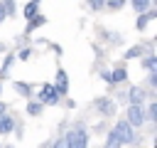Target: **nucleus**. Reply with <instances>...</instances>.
<instances>
[{
	"mask_svg": "<svg viewBox=\"0 0 157 148\" xmlns=\"http://www.w3.org/2000/svg\"><path fill=\"white\" fill-rule=\"evenodd\" d=\"M0 113H5V104L2 101H0Z\"/></svg>",
	"mask_w": 157,
	"mask_h": 148,
	"instance_id": "24",
	"label": "nucleus"
},
{
	"mask_svg": "<svg viewBox=\"0 0 157 148\" xmlns=\"http://www.w3.org/2000/svg\"><path fill=\"white\" fill-rule=\"evenodd\" d=\"M155 116H157V104H150L147 106V121H155Z\"/></svg>",
	"mask_w": 157,
	"mask_h": 148,
	"instance_id": "16",
	"label": "nucleus"
},
{
	"mask_svg": "<svg viewBox=\"0 0 157 148\" xmlns=\"http://www.w3.org/2000/svg\"><path fill=\"white\" fill-rule=\"evenodd\" d=\"M155 15H157L155 10H150V12H145V15H140V20H137V30H145V27H147V22H150V20H152Z\"/></svg>",
	"mask_w": 157,
	"mask_h": 148,
	"instance_id": "9",
	"label": "nucleus"
},
{
	"mask_svg": "<svg viewBox=\"0 0 157 148\" xmlns=\"http://www.w3.org/2000/svg\"><path fill=\"white\" fill-rule=\"evenodd\" d=\"M12 126H15V121H12L10 116L0 113V133H10V131H12Z\"/></svg>",
	"mask_w": 157,
	"mask_h": 148,
	"instance_id": "7",
	"label": "nucleus"
},
{
	"mask_svg": "<svg viewBox=\"0 0 157 148\" xmlns=\"http://www.w3.org/2000/svg\"><path fill=\"white\" fill-rule=\"evenodd\" d=\"M54 89L59 91V94H66V89H69V79H66V72H56V84H54Z\"/></svg>",
	"mask_w": 157,
	"mask_h": 148,
	"instance_id": "5",
	"label": "nucleus"
},
{
	"mask_svg": "<svg viewBox=\"0 0 157 148\" xmlns=\"http://www.w3.org/2000/svg\"><path fill=\"white\" fill-rule=\"evenodd\" d=\"M39 109H42L39 104H29V106H27V111H29L32 116H37V113H39Z\"/></svg>",
	"mask_w": 157,
	"mask_h": 148,
	"instance_id": "20",
	"label": "nucleus"
},
{
	"mask_svg": "<svg viewBox=\"0 0 157 148\" xmlns=\"http://www.w3.org/2000/svg\"><path fill=\"white\" fill-rule=\"evenodd\" d=\"M96 106H98V111H101V113H105V116H110V113H113V101H110V99H105V96H101V99L96 101Z\"/></svg>",
	"mask_w": 157,
	"mask_h": 148,
	"instance_id": "6",
	"label": "nucleus"
},
{
	"mask_svg": "<svg viewBox=\"0 0 157 148\" xmlns=\"http://www.w3.org/2000/svg\"><path fill=\"white\" fill-rule=\"evenodd\" d=\"M0 91H2V86H0Z\"/></svg>",
	"mask_w": 157,
	"mask_h": 148,
	"instance_id": "25",
	"label": "nucleus"
},
{
	"mask_svg": "<svg viewBox=\"0 0 157 148\" xmlns=\"http://www.w3.org/2000/svg\"><path fill=\"white\" fill-rule=\"evenodd\" d=\"M15 91H17V94H22V96H29V94H32V89H29L25 81H17V84H15Z\"/></svg>",
	"mask_w": 157,
	"mask_h": 148,
	"instance_id": "12",
	"label": "nucleus"
},
{
	"mask_svg": "<svg viewBox=\"0 0 157 148\" xmlns=\"http://www.w3.org/2000/svg\"><path fill=\"white\" fill-rule=\"evenodd\" d=\"M128 123H130L132 128L145 123V116H142V109H140V104H130V109H128Z\"/></svg>",
	"mask_w": 157,
	"mask_h": 148,
	"instance_id": "3",
	"label": "nucleus"
},
{
	"mask_svg": "<svg viewBox=\"0 0 157 148\" xmlns=\"http://www.w3.org/2000/svg\"><path fill=\"white\" fill-rule=\"evenodd\" d=\"M66 143H69V148H86L88 146V136H86L83 128H74L66 136Z\"/></svg>",
	"mask_w": 157,
	"mask_h": 148,
	"instance_id": "1",
	"label": "nucleus"
},
{
	"mask_svg": "<svg viewBox=\"0 0 157 148\" xmlns=\"http://www.w3.org/2000/svg\"><path fill=\"white\" fill-rule=\"evenodd\" d=\"M34 2H37V0H34Z\"/></svg>",
	"mask_w": 157,
	"mask_h": 148,
	"instance_id": "26",
	"label": "nucleus"
},
{
	"mask_svg": "<svg viewBox=\"0 0 157 148\" xmlns=\"http://www.w3.org/2000/svg\"><path fill=\"white\" fill-rule=\"evenodd\" d=\"M34 15H37V2L32 0V2L25 5V17H34Z\"/></svg>",
	"mask_w": 157,
	"mask_h": 148,
	"instance_id": "13",
	"label": "nucleus"
},
{
	"mask_svg": "<svg viewBox=\"0 0 157 148\" xmlns=\"http://www.w3.org/2000/svg\"><path fill=\"white\" fill-rule=\"evenodd\" d=\"M39 25H44V17H37V15H34V17H29V27H27V30H37Z\"/></svg>",
	"mask_w": 157,
	"mask_h": 148,
	"instance_id": "15",
	"label": "nucleus"
},
{
	"mask_svg": "<svg viewBox=\"0 0 157 148\" xmlns=\"http://www.w3.org/2000/svg\"><path fill=\"white\" fill-rule=\"evenodd\" d=\"M142 99H145V91L137 89V86H132L130 89V104H142Z\"/></svg>",
	"mask_w": 157,
	"mask_h": 148,
	"instance_id": "8",
	"label": "nucleus"
},
{
	"mask_svg": "<svg viewBox=\"0 0 157 148\" xmlns=\"http://www.w3.org/2000/svg\"><path fill=\"white\" fill-rule=\"evenodd\" d=\"M103 5H105V0H88V7L91 10H101Z\"/></svg>",
	"mask_w": 157,
	"mask_h": 148,
	"instance_id": "17",
	"label": "nucleus"
},
{
	"mask_svg": "<svg viewBox=\"0 0 157 148\" xmlns=\"http://www.w3.org/2000/svg\"><path fill=\"white\" fill-rule=\"evenodd\" d=\"M125 76H128V72H125L123 67H118V69H115V72L110 74V81H123Z\"/></svg>",
	"mask_w": 157,
	"mask_h": 148,
	"instance_id": "11",
	"label": "nucleus"
},
{
	"mask_svg": "<svg viewBox=\"0 0 157 148\" xmlns=\"http://www.w3.org/2000/svg\"><path fill=\"white\" fill-rule=\"evenodd\" d=\"M132 7H135L137 12H145V10L150 7V0H132Z\"/></svg>",
	"mask_w": 157,
	"mask_h": 148,
	"instance_id": "14",
	"label": "nucleus"
},
{
	"mask_svg": "<svg viewBox=\"0 0 157 148\" xmlns=\"http://www.w3.org/2000/svg\"><path fill=\"white\" fill-rule=\"evenodd\" d=\"M59 91L54 89V86H49V84H44V89L39 91V104H56L59 101Z\"/></svg>",
	"mask_w": 157,
	"mask_h": 148,
	"instance_id": "4",
	"label": "nucleus"
},
{
	"mask_svg": "<svg viewBox=\"0 0 157 148\" xmlns=\"http://www.w3.org/2000/svg\"><path fill=\"white\" fill-rule=\"evenodd\" d=\"M113 133L120 138V143H132L135 141V133H132V126L128 121H118V126L113 128Z\"/></svg>",
	"mask_w": 157,
	"mask_h": 148,
	"instance_id": "2",
	"label": "nucleus"
},
{
	"mask_svg": "<svg viewBox=\"0 0 157 148\" xmlns=\"http://www.w3.org/2000/svg\"><path fill=\"white\" fill-rule=\"evenodd\" d=\"M155 64H157V59H155V57H147V59H145V69L155 72Z\"/></svg>",
	"mask_w": 157,
	"mask_h": 148,
	"instance_id": "18",
	"label": "nucleus"
},
{
	"mask_svg": "<svg viewBox=\"0 0 157 148\" xmlns=\"http://www.w3.org/2000/svg\"><path fill=\"white\" fill-rule=\"evenodd\" d=\"M123 5H125V0H110L108 2V7H113V10H120Z\"/></svg>",
	"mask_w": 157,
	"mask_h": 148,
	"instance_id": "19",
	"label": "nucleus"
},
{
	"mask_svg": "<svg viewBox=\"0 0 157 148\" xmlns=\"http://www.w3.org/2000/svg\"><path fill=\"white\" fill-rule=\"evenodd\" d=\"M120 146H123V143H120V138L110 131V133H108V138H105V148H120Z\"/></svg>",
	"mask_w": 157,
	"mask_h": 148,
	"instance_id": "10",
	"label": "nucleus"
},
{
	"mask_svg": "<svg viewBox=\"0 0 157 148\" xmlns=\"http://www.w3.org/2000/svg\"><path fill=\"white\" fill-rule=\"evenodd\" d=\"M7 17V10H5V2H0V22Z\"/></svg>",
	"mask_w": 157,
	"mask_h": 148,
	"instance_id": "23",
	"label": "nucleus"
},
{
	"mask_svg": "<svg viewBox=\"0 0 157 148\" xmlns=\"http://www.w3.org/2000/svg\"><path fill=\"white\" fill-rule=\"evenodd\" d=\"M52 148H69V143H66V138H59V141H56Z\"/></svg>",
	"mask_w": 157,
	"mask_h": 148,
	"instance_id": "21",
	"label": "nucleus"
},
{
	"mask_svg": "<svg viewBox=\"0 0 157 148\" xmlns=\"http://www.w3.org/2000/svg\"><path fill=\"white\" fill-rule=\"evenodd\" d=\"M137 54H140V47H137V49H128V52H125V57H128V59H132V57H137Z\"/></svg>",
	"mask_w": 157,
	"mask_h": 148,
	"instance_id": "22",
	"label": "nucleus"
}]
</instances>
